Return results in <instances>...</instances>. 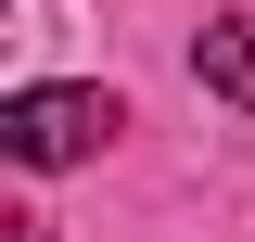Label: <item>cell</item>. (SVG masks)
I'll use <instances>...</instances> for the list:
<instances>
[{"label":"cell","instance_id":"cell-1","mask_svg":"<svg viewBox=\"0 0 255 242\" xmlns=\"http://www.w3.org/2000/svg\"><path fill=\"white\" fill-rule=\"evenodd\" d=\"M115 140V90H13L0 102V153L13 166H90Z\"/></svg>","mask_w":255,"mask_h":242},{"label":"cell","instance_id":"cell-2","mask_svg":"<svg viewBox=\"0 0 255 242\" xmlns=\"http://www.w3.org/2000/svg\"><path fill=\"white\" fill-rule=\"evenodd\" d=\"M191 77H204L217 102H243V115H255V13H217V26L191 38Z\"/></svg>","mask_w":255,"mask_h":242}]
</instances>
